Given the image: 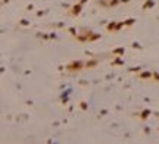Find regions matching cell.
Wrapping results in <instances>:
<instances>
[{"label": "cell", "instance_id": "2", "mask_svg": "<svg viewBox=\"0 0 159 144\" xmlns=\"http://www.w3.org/2000/svg\"><path fill=\"white\" fill-rule=\"evenodd\" d=\"M94 65H97V60H93V62H88V63H87L85 66H87V68H90V66H94Z\"/></svg>", "mask_w": 159, "mask_h": 144}, {"label": "cell", "instance_id": "1", "mask_svg": "<svg viewBox=\"0 0 159 144\" xmlns=\"http://www.w3.org/2000/svg\"><path fill=\"white\" fill-rule=\"evenodd\" d=\"M84 68V62H78V60H75V62H72V63H69L66 66V71H69V72H75V71H80V69H83Z\"/></svg>", "mask_w": 159, "mask_h": 144}]
</instances>
